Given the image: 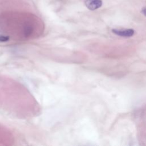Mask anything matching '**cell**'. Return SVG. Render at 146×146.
I'll list each match as a JSON object with an SVG mask.
<instances>
[{
	"label": "cell",
	"instance_id": "cell-1",
	"mask_svg": "<svg viewBox=\"0 0 146 146\" xmlns=\"http://www.w3.org/2000/svg\"><path fill=\"white\" fill-rule=\"evenodd\" d=\"M112 32L116 35L121 37H131L134 35L135 31L133 29H113Z\"/></svg>",
	"mask_w": 146,
	"mask_h": 146
},
{
	"label": "cell",
	"instance_id": "cell-2",
	"mask_svg": "<svg viewBox=\"0 0 146 146\" xmlns=\"http://www.w3.org/2000/svg\"><path fill=\"white\" fill-rule=\"evenodd\" d=\"M86 6L90 10H95L102 5V0H86L84 2Z\"/></svg>",
	"mask_w": 146,
	"mask_h": 146
},
{
	"label": "cell",
	"instance_id": "cell-3",
	"mask_svg": "<svg viewBox=\"0 0 146 146\" xmlns=\"http://www.w3.org/2000/svg\"><path fill=\"white\" fill-rule=\"evenodd\" d=\"M141 13H142V14H143L145 17H146V7L143 8V9H142Z\"/></svg>",
	"mask_w": 146,
	"mask_h": 146
}]
</instances>
